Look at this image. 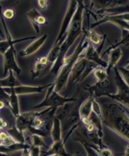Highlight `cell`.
I'll use <instances>...</instances> for the list:
<instances>
[{"label":"cell","instance_id":"cell-1","mask_svg":"<svg viewBox=\"0 0 129 156\" xmlns=\"http://www.w3.org/2000/svg\"><path fill=\"white\" fill-rule=\"evenodd\" d=\"M56 109L48 107L42 112L20 113L16 118V127L21 132L47 137L50 132L53 117Z\"/></svg>","mask_w":129,"mask_h":156},{"label":"cell","instance_id":"cell-2","mask_svg":"<svg viewBox=\"0 0 129 156\" xmlns=\"http://www.w3.org/2000/svg\"><path fill=\"white\" fill-rule=\"evenodd\" d=\"M102 122L114 132L129 140L128 111L117 104L106 103L102 105Z\"/></svg>","mask_w":129,"mask_h":156},{"label":"cell","instance_id":"cell-3","mask_svg":"<svg viewBox=\"0 0 129 156\" xmlns=\"http://www.w3.org/2000/svg\"><path fill=\"white\" fill-rule=\"evenodd\" d=\"M85 9V5L83 1H77V8L74 13L73 18L71 22L68 31L66 33V37L60 50V55L59 58L54 66L50 69V72L57 75L62 67V61L64 58L65 55L68 52L69 49L71 48L78 37H80L83 33V11Z\"/></svg>","mask_w":129,"mask_h":156},{"label":"cell","instance_id":"cell-4","mask_svg":"<svg viewBox=\"0 0 129 156\" xmlns=\"http://www.w3.org/2000/svg\"><path fill=\"white\" fill-rule=\"evenodd\" d=\"M86 40H87V37H86L85 33L83 32V38L80 41L79 44H77L72 54L70 56H65L64 58L63 59L62 67L61 68L59 74L57 75L55 82L52 83L54 91L59 93L66 88L73 66L77 62V61L80 58V55L88 45L89 41Z\"/></svg>","mask_w":129,"mask_h":156},{"label":"cell","instance_id":"cell-5","mask_svg":"<svg viewBox=\"0 0 129 156\" xmlns=\"http://www.w3.org/2000/svg\"><path fill=\"white\" fill-rule=\"evenodd\" d=\"M78 100L77 96H73V97L67 98L64 96H61L59 93H57L53 90V88L52 84L48 88L45 98L44 100L38 104V105L34 106L33 109H40L42 107H50L53 109H56L59 107H63L67 103L70 102H76Z\"/></svg>","mask_w":129,"mask_h":156},{"label":"cell","instance_id":"cell-6","mask_svg":"<svg viewBox=\"0 0 129 156\" xmlns=\"http://www.w3.org/2000/svg\"><path fill=\"white\" fill-rule=\"evenodd\" d=\"M115 72V82L117 88V92L114 94H109L106 96L112 99L115 100L121 105L126 106L128 108V98H129V86L124 81L121 75H120L118 70L116 67H114Z\"/></svg>","mask_w":129,"mask_h":156},{"label":"cell","instance_id":"cell-7","mask_svg":"<svg viewBox=\"0 0 129 156\" xmlns=\"http://www.w3.org/2000/svg\"><path fill=\"white\" fill-rule=\"evenodd\" d=\"M77 8V1L72 0V1L68 2V7H67L66 14H65L64 18H63L59 35H58L57 39L54 44L58 43L63 44V42H64L65 39L66 37V33L67 31H68L69 27H70L71 22H72L73 16L75 13Z\"/></svg>","mask_w":129,"mask_h":156},{"label":"cell","instance_id":"cell-8","mask_svg":"<svg viewBox=\"0 0 129 156\" xmlns=\"http://www.w3.org/2000/svg\"><path fill=\"white\" fill-rule=\"evenodd\" d=\"M106 22H111V23L120 28L121 30L122 29L128 30V12H124L123 14L109 15V16H104L99 21L93 23L89 29H93V28H94L95 27L106 23Z\"/></svg>","mask_w":129,"mask_h":156},{"label":"cell","instance_id":"cell-9","mask_svg":"<svg viewBox=\"0 0 129 156\" xmlns=\"http://www.w3.org/2000/svg\"><path fill=\"white\" fill-rule=\"evenodd\" d=\"M104 43V38L102 42L100 48L98 50L94 48V46L93 45V44H91L89 42L87 48L85 51V55H84V58H85L86 60L88 61H91V62L95 63V64L98 65L100 67H102L104 69H106L107 67V62L106 61H104L102 58V57L100 55V52L101 50L102 49L103 44Z\"/></svg>","mask_w":129,"mask_h":156},{"label":"cell","instance_id":"cell-10","mask_svg":"<svg viewBox=\"0 0 129 156\" xmlns=\"http://www.w3.org/2000/svg\"><path fill=\"white\" fill-rule=\"evenodd\" d=\"M4 57V75H7L9 71L16 72L17 75H20L21 69L17 64L16 57V49L14 46H12L8 49L6 53L3 55Z\"/></svg>","mask_w":129,"mask_h":156},{"label":"cell","instance_id":"cell-11","mask_svg":"<svg viewBox=\"0 0 129 156\" xmlns=\"http://www.w3.org/2000/svg\"><path fill=\"white\" fill-rule=\"evenodd\" d=\"M92 2V7H93L97 10V12L100 11L112 10V9L118 8V7L128 6V1H116V0H110V1H93Z\"/></svg>","mask_w":129,"mask_h":156},{"label":"cell","instance_id":"cell-12","mask_svg":"<svg viewBox=\"0 0 129 156\" xmlns=\"http://www.w3.org/2000/svg\"><path fill=\"white\" fill-rule=\"evenodd\" d=\"M65 142L63 139L54 142L51 144L50 147H48L46 152H42L43 156L58 155V156H70V154L66 152L64 147Z\"/></svg>","mask_w":129,"mask_h":156},{"label":"cell","instance_id":"cell-13","mask_svg":"<svg viewBox=\"0 0 129 156\" xmlns=\"http://www.w3.org/2000/svg\"><path fill=\"white\" fill-rule=\"evenodd\" d=\"M47 38H48V34H45L42 35L41 37L37 39L36 40L34 41L33 42H31V44H29L25 49L22 50V51L20 52L19 54L20 56L27 57L29 56V55L34 54V53H36V52L43 45V44L45 42Z\"/></svg>","mask_w":129,"mask_h":156},{"label":"cell","instance_id":"cell-14","mask_svg":"<svg viewBox=\"0 0 129 156\" xmlns=\"http://www.w3.org/2000/svg\"><path fill=\"white\" fill-rule=\"evenodd\" d=\"M50 84L42 85V86H31V85H20L19 86L15 87L14 91L16 95H26V94H41L44 89L48 88L51 85Z\"/></svg>","mask_w":129,"mask_h":156},{"label":"cell","instance_id":"cell-15","mask_svg":"<svg viewBox=\"0 0 129 156\" xmlns=\"http://www.w3.org/2000/svg\"><path fill=\"white\" fill-rule=\"evenodd\" d=\"M3 89L7 94H8L10 95L8 108L10 109V111L14 115V116L17 118L20 114L19 101H18V95H16V93H15L14 88H5Z\"/></svg>","mask_w":129,"mask_h":156},{"label":"cell","instance_id":"cell-16","mask_svg":"<svg viewBox=\"0 0 129 156\" xmlns=\"http://www.w3.org/2000/svg\"><path fill=\"white\" fill-rule=\"evenodd\" d=\"M88 62V61H87L84 58L81 59L79 58L77 61V62L73 66L72 71H71L73 83H79L80 78L85 71Z\"/></svg>","mask_w":129,"mask_h":156},{"label":"cell","instance_id":"cell-17","mask_svg":"<svg viewBox=\"0 0 129 156\" xmlns=\"http://www.w3.org/2000/svg\"><path fill=\"white\" fill-rule=\"evenodd\" d=\"M109 61L107 62V67L106 69V71L108 75H109L111 70L114 67H115L116 64L120 60L121 57L123 55V52L121 48L117 47L109 51ZM107 52V53H108Z\"/></svg>","mask_w":129,"mask_h":156},{"label":"cell","instance_id":"cell-18","mask_svg":"<svg viewBox=\"0 0 129 156\" xmlns=\"http://www.w3.org/2000/svg\"><path fill=\"white\" fill-rule=\"evenodd\" d=\"M61 122L56 116H54L53 119L51 129H50V136H51L53 142H58L62 139L61 137Z\"/></svg>","mask_w":129,"mask_h":156},{"label":"cell","instance_id":"cell-19","mask_svg":"<svg viewBox=\"0 0 129 156\" xmlns=\"http://www.w3.org/2000/svg\"><path fill=\"white\" fill-rule=\"evenodd\" d=\"M93 96H90L87 99H85L83 103L80 105L78 108V112H79L80 118H89L90 115L91 114L92 111V105H93Z\"/></svg>","mask_w":129,"mask_h":156},{"label":"cell","instance_id":"cell-20","mask_svg":"<svg viewBox=\"0 0 129 156\" xmlns=\"http://www.w3.org/2000/svg\"><path fill=\"white\" fill-rule=\"evenodd\" d=\"M9 75L6 78L0 79V88H15L22 85L21 83L15 77L13 72L9 71Z\"/></svg>","mask_w":129,"mask_h":156},{"label":"cell","instance_id":"cell-21","mask_svg":"<svg viewBox=\"0 0 129 156\" xmlns=\"http://www.w3.org/2000/svg\"><path fill=\"white\" fill-rule=\"evenodd\" d=\"M61 45H62V44L59 43L54 44L53 48L49 52V53L46 55L47 58H48V65H49V66L50 67V69L54 66V64L56 63L58 58H59Z\"/></svg>","mask_w":129,"mask_h":156},{"label":"cell","instance_id":"cell-22","mask_svg":"<svg viewBox=\"0 0 129 156\" xmlns=\"http://www.w3.org/2000/svg\"><path fill=\"white\" fill-rule=\"evenodd\" d=\"M89 120L91 123L94 126V128L98 132L99 136L101 138H103L104 136V132H103V127H102V118L100 117H99L97 115L95 114L94 112H92L91 114L89 116Z\"/></svg>","mask_w":129,"mask_h":156},{"label":"cell","instance_id":"cell-23","mask_svg":"<svg viewBox=\"0 0 129 156\" xmlns=\"http://www.w3.org/2000/svg\"><path fill=\"white\" fill-rule=\"evenodd\" d=\"M40 15V12L36 8H32L27 12V17L37 34L40 32V27L37 24V18Z\"/></svg>","mask_w":129,"mask_h":156},{"label":"cell","instance_id":"cell-24","mask_svg":"<svg viewBox=\"0 0 129 156\" xmlns=\"http://www.w3.org/2000/svg\"><path fill=\"white\" fill-rule=\"evenodd\" d=\"M83 31L84 33H85L86 37L88 39L90 42H91V44H94L96 45H99V44L102 43V42L104 38V36H101V35L97 34L96 31L93 30V29H88L86 30L85 29L83 28Z\"/></svg>","mask_w":129,"mask_h":156},{"label":"cell","instance_id":"cell-25","mask_svg":"<svg viewBox=\"0 0 129 156\" xmlns=\"http://www.w3.org/2000/svg\"><path fill=\"white\" fill-rule=\"evenodd\" d=\"M7 133L9 136L12 137L14 140L19 143H26V139L23 136V132H21L16 126L7 130Z\"/></svg>","mask_w":129,"mask_h":156},{"label":"cell","instance_id":"cell-26","mask_svg":"<svg viewBox=\"0 0 129 156\" xmlns=\"http://www.w3.org/2000/svg\"><path fill=\"white\" fill-rule=\"evenodd\" d=\"M93 72V75H94V76L97 79V82L104 80L109 77V75L107 74L105 69L100 67V66H98L96 69H94V71Z\"/></svg>","mask_w":129,"mask_h":156},{"label":"cell","instance_id":"cell-27","mask_svg":"<svg viewBox=\"0 0 129 156\" xmlns=\"http://www.w3.org/2000/svg\"><path fill=\"white\" fill-rule=\"evenodd\" d=\"M31 146L34 147H44L48 149V147L46 145L45 142L43 137L40 136V135L37 134H31Z\"/></svg>","mask_w":129,"mask_h":156},{"label":"cell","instance_id":"cell-28","mask_svg":"<svg viewBox=\"0 0 129 156\" xmlns=\"http://www.w3.org/2000/svg\"><path fill=\"white\" fill-rule=\"evenodd\" d=\"M117 70H118L120 75H121V77H122L123 79L124 80V81L126 82L127 84L129 85L128 63L125 66H122V67H119L118 69H117Z\"/></svg>","mask_w":129,"mask_h":156},{"label":"cell","instance_id":"cell-29","mask_svg":"<svg viewBox=\"0 0 129 156\" xmlns=\"http://www.w3.org/2000/svg\"><path fill=\"white\" fill-rule=\"evenodd\" d=\"M9 99H10V95L7 94L2 88H0V101H3L7 107H9Z\"/></svg>","mask_w":129,"mask_h":156},{"label":"cell","instance_id":"cell-30","mask_svg":"<svg viewBox=\"0 0 129 156\" xmlns=\"http://www.w3.org/2000/svg\"><path fill=\"white\" fill-rule=\"evenodd\" d=\"M15 14H16L15 13V11L11 8H7L6 10H4L3 12H2L3 18L7 20L13 19L15 17Z\"/></svg>","mask_w":129,"mask_h":156},{"label":"cell","instance_id":"cell-31","mask_svg":"<svg viewBox=\"0 0 129 156\" xmlns=\"http://www.w3.org/2000/svg\"><path fill=\"white\" fill-rule=\"evenodd\" d=\"M92 111L95 113V114L97 115L102 118V109H101V107L95 98H93V100Z\"/></svg>","mask_w":129,"mask_h":156},{"label":"cell","instance_id":"cell-32","mask_svg":"<svg viewBox=\"0 0 129 156\" xmlns=\"http://www.w3.org/2000/svg\"><path fill=\"white\" fill-rule=\"evenodd\" d=\"M99 153L100 156H114L113 151L106 147L99 150Z\"/></svg>","mask_w":129,"mask_h":156},{"label":"cell","instance_id":"cell-33","mask_svg":"<svg viewBox=\"0 0 129 156\" xmlns=\"http://www.w3.org/2000/svg\"><path fill=\"white\" fill-rule=\"evenodd\" d=\"M29 152H30V155L31 156H40L41 150L40 147H34V146H30L29 148Z\"/></svg>","mask_w":129,"mask_h":156},{"label":"cell","instance_id":"cell-34","mask_svg":"<svg viewBox=\"0 0 129 156\" xmlns=\"http://www.w3.org/2000/svg\"><path fill=\"white\" fill-rule=\"evenodd\" d=\"M48 2H49L47 1V0H39V1H37L39 7H40L41 9H42V10H45V9L48 7Z\"/></svg>","mask_w":129,"mask_h":156},{"label":"cell","instance_id":"cell-35","mask_svg":"<svg viewBox=\"0 0 129 156\" xmlns=\"http://www.w3.org/2000/svg\"><path fill=\"white\" fill-rule=\"evenodd\" d=\"M8 136V134H7V132H5V131H2L0 133V142H3L5 140Z\"/></svg>","mask_w":129,"mask_h":156},{"label":"cell","instance_id":"cell-36","mask_svg":"<svg viewBox=\"0 0 129 156\" xmlns=\"http://www.w3.org/2000/svg\"><path fill=\"white\" fill-rule=\"evenodd\" d=\"M7 126V122L5 121V120H4L2 118H0V130L6 129Z\"/></svg>","mask_w":129,"mask_h":156},{"label":"cell","instance_id":"cell-37","mask_svg":"<svg viewBox=\"0 0 129 156\" xmlns=\"http://www.w3.org/2000/svg\"><path fill=\"white\" fill-rule=\"evenodd\" d=\"M80 121L82 122V123H83L84 126L88 125V124H89L90 122H90V120H89L88 118H80Z\"/></svg>","mask_w":129,"mask_h":156},{"label":"cell","instance_id":"cell-38","mask_svg":"<svg viewBox=\"0 0 129 156\" xmlns=\"http://www.w3.org/2000/svg\"><path fill=\"white\" fill-rule=\"evenodd\" d=\"M124 156H129V147H128V144L126 146V149H125Z\"/></svg>","mask_w":129,"mask_h":156},{"label":"cell","instance_id":"cell-39","mask_svg":"<svg viewBox=\"0 0 129 156\" xmlns=\"http://www.w3.org/2000/svg\"><path fill=\"white\" fill-rule=\"evenodd\" d=\"M0 156H18L16 154L11 153V154H6V153H0Z\"/></svg>","mask_w":129,"mask_h":156},{"label":"cell","instance_id":"cell-40","mask_svg":"<svg viewBox=\"0 0 129 156\" xmlns=\"http://www.w3.org/2000/svg\"><path fill=\"white\" fill-rule=\"evenodd\" d=\"M6 107V105H5V104L4 103L3 101H0V109H2L5 108V107Z\"/></svg>","mask_w":129,"mask_h":156},{"label":"cell","instance_id":"cell-41","mask_svg":"<svg viewBox=\"0 0 129 156\" xmlns=\"http://www.w3.org/2000/svg\"><path fill=\"white\" fill-rule=\"evenodd\" d=\"M50 156H58V155H50Z\"/></svg>","mask_w":129,"mask_h":156}]
</instances>
